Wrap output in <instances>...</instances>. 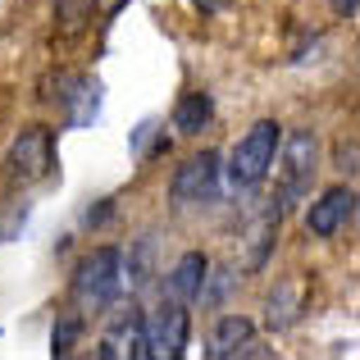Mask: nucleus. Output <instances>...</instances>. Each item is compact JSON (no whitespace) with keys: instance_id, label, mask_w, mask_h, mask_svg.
Listing matches in <instances>:
<instances>
[{"instance_id":"obj_7","label":"nucleus","mask_w":360,"mask_h":360,"mask_svg":"<svg viewBox=\"0 0 360 360\" xmlns=\"http://www.w3.org/2000/svg\"><path fill=\"white\" fill-rule=\"evenodd\" d=\"M141 310L132 306H119L115 315H110V328H105V338H101V347H96V356L101 360H141L146 356V333H141Z\"/></svg>"},{"instance_id":"obj_11","label":"nucleus","mask_w":360,"mask_h":360,"mask_svg":"<svg viewBox=\"0 0 360 360\" xmlns=\"http://www.w3.org/2000/svg\"><path fill=\"white\" fill-rule=\"evenodd\" d=\"M255 342V324L251 319H242V315H224L219 324H214V333H210V360H229V356H246V347Z\"/></svg>"},{"instance_id":"obj_8","label":"nucleus","mask_w":360,"mask_h":360,"mask_svg":"<svg viewBox=\"0 0 360 360\" xmlns=\"http://www.w3.org/2000/svg\"><path fill=\"white\" fill-rule=\"evenodd\" d=\"M352 219H356V192L352 187H333V192H324L315 205H310L306 229L315 233V238H338Z\"/></svg>"},{"instance_id":"obj_2","label":"nucleus","mask_w":360,"mask_h":360,"mask_svg":"<svg viewBox=\"0 0 360 360\" xmlns=\"http://www.w3.org/2000/svg\"><path fill=\"white\" fill-rule=\"evenodd\" d=\"M119 292H123V255L115 246H96L73 274V297L87 310H105L119 301Z\"/></svg>"},{"instance_id":"obj_15","label":"nucleus","mask_w":360,"mask_h":360,"mask_svg":"<svg viewBox=\"0 0 360 360\" xmlns=\"http://www.w3.org/2000/svg\"><path fill=\"white\" fill-rule=\"evenodd\" d=\"M78 333H82V315H64L60 324H55V347H51V352L55 356H69L73 342H78Z\"/></svg>"},{"instance_id":"obj_1","label":"nucleus","mask_w":360,"mask_h":360,"mask_svg":"<svg viewBox=\"0 0 360 360\" xmlns=\"http://www.w3.org/2000/svg\"><path fill=\"white\" fill-rule=\"evenodd\" d=\"M278 141H283V128L274 119H260L251 132L233 146L229 155V183L233 187H260L274 169V155H278Z\"/></svg>"},{"instance_id":"obj_5","label":"nucleus","mask_w":360,"mask_h":360,"mask_svg":"<svg viewBox=\"0 0 360 360\" xmlns=\"http://www.w3.org/2000/svg\"><path fill=\"white\" fill-rule=\"evenodd\" d=\"M141 333H146V356L150 360H178L187 352V338H192V315H187L183 301H165V306L141 324Z\"/></svg>"},{"instance_id":"obj_13","label":"nucleus","mask_w":360,"mask_h":360,"mask_svg":"<svg viewBox=\"0 0 360 360\" xmlns=\"http://www.w3.org/2000/svg\"><path fill=\"white\" fill-rule=\"evenodd\" d=\"M301 301H306V283H301V278H288V283H283V288L269 297V315H264V319H269L274 328H288L292 319L301 315Z\"/></svg>"},{"instance_id":"obj_18","label":"nucleus","mask_w":360,"mask_h":360,"mask_svg":"<svg viewBox=\"0 0 360 360\" xmlns=\"http://www.w3.org/2000/svg\"><path fill=\"white\" fill-rule=\"evenodd\" d=\"M192 5H201L205 14H214V9H224V5H229V0H192Z\"/></svg>"},{"instance_id":"obj_14","label":"nucleus","mask_w":360,"mask_h":360,"mask_svg":"<svg viewBox=\"0 0 360 360\" xmlns=\"http://www.w3.org/2000/svg\"><path fill=\"white\" fill-rule=\"evenodd\" d=\"M91 18V0H55V32L78 37Z\"/></svg>"},{"instance_id":"obj_6","label":"nucleus","mask_w":360,"mask_h":360,"mask_svg":"<svg viewBox=\"0 0 360 360\" xmlns=\"http://www.w3.org/2000/svg\"><path fill=\"white\" fill-rule=\"evenodd\" d=\"M210 201H219V155L201 150L174 174V205L187 210V205H210Z\"/></svg>"},{"instance_id":"obj_10","label":"nucleus","mask_w":360,"mask_h":360,"mask_svg":"<svg viewBox=\"0 0 360 360\" xmlns=\"http://www.w3.org/2000/svg\"><path fill=\"white\" fill-rule=\"evenodd\" d=\"M60 101H64V119H69V128H87L91 119H96L101 110V87L91 78H82V73H73V78H60Z\"/></svg>"},{"instance_id":"obj_9","label":"nucleus","mask_w":360,"mask_h":360,"mask_svg":"<svg viewBox=\"0 0 360 360\" xmlns=\"http://www.w3.org/2000/svg\"><path fill=\"white\" fill-rule=\"evenodd\" d=\"M205 278H210V260H205L201 251H187L183 260L174 264V274L165 278V292H169V301H183V306L201 301V292H205Z\"/></svg>"},{"instance_id":"obj_4","label":"nucleus","mask_w":360,"mask_h":360,"mask_svg":"<svg viewBox=\"0 0 360 360\" xmlns=\"http://www.w3.org/2000/svg\"><path fill=\"white\" fill-rule=\"evenodd\" d=\"M51 169H55V141H51V128H23V132L14 137V146H9V155H5L9 183L32 187V183H41Z\"/></svg>"},{"instance_id":"obj_17","label":"nucleus","mask_w":360,"mask_h":360,"mask_svg":"<svg viewBox=\"0 0 360 360\" xmlns=\"http://www.w3.org/2000/svg\"><path fill=\"white\" fill-rule=\"evenodd\" d=\"M128 5V0H96V9H101V18H115L119 9Z\"/></svg>"},{"instance_id":"obj_16","label":"nucleus","mask_w":360,"mask_h":360,"mask_svg":"<svg viewBox=\"0 0 360 360\" xmlns=\"http://www.w3.org/2000/svg\"><path fill=\"white\" fill-rule=\"evenodd\" d=\"M338 169H342V174H356V141L338 146Z\"/></svg>"},{"instance_id":"obj_12","label":"nucleus","mask_w":360,"mask_h":360,"mask_svg":"<svg viewBox=\"0 0 360 360\" xmlns=\"http://www.w3.org/2000/svg\"><path fill=\"white\" fill-rule=\"evenodd\" d=\"M214 119V101L210 91H187L183 101L174 105V128L183 132V137H196V132H205Z\"/></svg>"},{"instance_id":"obj_3","label":"nucleus","mask_w":360,"mask_h":360,"mask_svg":"<svg viewBox=\"0 0 360 360\" xmlns=\"http://www.w3.org/2000/svg\"><path fill=\"white\" fill-rule=\"evenodd\" d=\"M283 155L278 160V210H288V205H297L301 196L310 192V183H315V132L310 128H297L288 141H278Z\"/></svg>"}]
</instances>
